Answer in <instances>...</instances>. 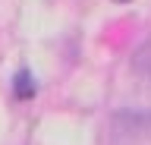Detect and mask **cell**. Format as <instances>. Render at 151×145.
<instances>
[{"instance_id": "obj_1", "label": "cell", "mask_w": 151, "mask_h": 145, "mask_svg": "<svg viewBox=\"0 0 151 145\" xmlns=\"http://www.w3.org/2000/svg\"><path fill=\"white\" fill-rule=\"evenodd\" d=\"M13 95L19 101H28V98H35V79L28 69H19L16 73V82H13Z\"/></svg>"}, {"instance_id": "obj_2", "label": "cell", "mask_w": 151, "mask_h": 145, "mask_svg": "<svg viewBox=\"0 0 151 145\" xmlns=\"http://www.w3.org/2000/svg\"><path fill=\"white\" fill-rule=\"evenodd\" d=\"M116 3H129V0H116Z\"/></svg>"}]
</instances>
